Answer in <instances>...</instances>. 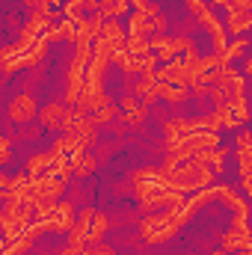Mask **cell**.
Segmentation results:
<instances>
[{"instance_id": "cell-1", "label": "cell", "mask_w": 252, "mask_h": 255, "mask_svg": "<svg viewBox=\"0 0 252 255\" xmlns=\"http://www.w3.org/2000/svg\"><path fill=\"white\" fill-rule=\"evenodd\" d=\"M133 187L139 196V208L142 211H157V208H172V205H181L184 196L175 193L166 181V169H139L133 172Z\"/></svg>"}, {"instance_id": "cell-2", "label": "cell", "mask_w": 252, "mask_h": 255, "mask_svg": "<svg viewBox=\"0 0 252 255\" xmlns=\"http://www.w3.org/2000/svg\"><path fill=\"white\" fill-rule=\"evenodd\" d=\"M166 181H169V187L175 193L184 196V193H196V190H202V187H208L214 181V169L208 163L196 160V157H187L178 166L166 169Z\"/></svg>"}, {"instance_id": "cell-3", "label": "cell", "mask_w": 252, "mask_h": 255, "mask_svg": "<svg viewBox=\"0 0 252 255\" xmlns=\"http://www.w3.org/2000/svg\"><path fill=\"white\" fill-rule=\"evenodd\" d=\"M71 226H74V205L71 202H54V205H45L36 211L27 232L36 238L42 232H68Z\"/></svg>"}, {"instance_id": "cell-4", "label": "cell", "mask_w": 252, "mask_h": 255, "mask_svg": "<svg viewBox=\"0 0 252 255\" xmlns=\"http://www.w3.org/2000/svg\"><path fill=\"white\" fill-rule=\"evenodd\" d=\"M181 223H184V217H181L178 205H172V208L163 211V214H148V217L139 223V235H142L145 244H163V241H169V238L178 235Z\"/></svg>"}, {"instance_id": "cell-5", "label": "cell", "mask_w": 252, "mask_h": 255, "mask_svg": "<svg viewBox=\"0 0 252 255\" xmlns=\"http://www.w3.org/2000/svg\"><path fill=\"white\" fill-rule=\"evenodd\" d=\"M27 175H33V178L51 175V178H60L65 184L71 178V166H68V157L57 154V151H45V154H33L27 160Z\"/></svg>"}, {"instance_id": "cell-6", "label": "cell", "mask_w": 252, "mask_h": 255, "mask_svg": "<svg viewBox=\"0 0 252 255\" xmlns=\"http://www.w3.org/2000/svg\"><path fill=\"white\" fill-rule=\"evenodd\" d=\"M80 116H83V113H80L77 107L65 104V101H54V104H48L45 110H39V122H42V125L51 128V130H63V133H68Z\"/></svg>"}, {"instance_id": "cell-7", "label": "cell", "mask_w": 252, "mask_h": 255, "mask_svg": "<svg viewBox=\"0 0 252 255\" xmlns=\"http://www.w3.org/2000/svg\"><path fill=\"white\" fill-rule=\"evenodd\" d=\"M148 48L157 60H172V57H181V54H190L196 51L193 39L187 36H178V39H169V36H151L148 39Z\"/></svg>"}, {"instance_id": "cell-8", "label": "cell", "mask_w": 252, "mask_h": 255, "mask_svg": "<svg viewBox=\"0 0 252 255\" xmlns=\"http://www.w3.org/2000/svg\"><path fill=\"white\" fill-rule=\"evenodd\" d=\"M235 148H238V160H241V187L250 196L252 193V133L250 130L238 133Z\"/></svg>"}, {"instance_id": "cell-9", "label": "cell", "mask_w": 252, "mask_h": 255, "mask_svg": "<svg viewBox=\"0 0 252 255\" xmlns=\"http://www.w3.org/2000/svg\"><path fill=\"white\" fill-rule=\"evenodd\" d=\"M116 63L122 65V71H125L127 77L130 74H151L154 71V65H157V57L148 51V54H127V51H122L119 57H116Z\"/></svg>"}, {"instance_id": "cell-10", "label": "cell", "mask_w": 252, "mask_h": 255, "mask_svg": "<svg viewBox=\"0 0 252 255\" xmlns=\"http://www.w3.org/2000/svg\"><path fill=\"white\" fill-rule=\"evenodd\" d=\"M190 9L196 12L199 24L211 30V36H214V45H217V51H226V27H223V24L217 21V15H214V12H211V9H208V6H205L202 0H199V3H193Z\"/></svg>"}, {"instance_id": "cell-11", "label": "cell", "mask_w": 252, "mask_h": 255, "mask_svg": "<svg viewBox=\"0 0 252 255\" xmlns=\"http://www.w3.org/2000/svg\"><path fill=\"white\" fill-rule=\"evenodd\" d=\"M39 116V104H36V98L30 95V92H21V95H15L12 101H9V119L12 122H33Z\"/></svg>"}, {"instance_id": "cell-12", "label": "cell", "mask_w": 252, "mask_h": 255, "mask_svg": "<svg viewBox=\"0 0 252 255\" xmlns=\"http://www.w3.org/2000/svg\"><path fill=\"white\" fill-rule=\"evenodd\" d=\"M98 39L104 42V45H110L113 48V54L119 57L122 51H125V39H127V33L122 30V24L116 21V18H104V24H101V33H98ZM116 63V60H113Z\"/></svg>"}, {"instance_id": "cell-13", "label": "cell", "mask_w": 252, "mask_h": 255, "mask_svg": "<svg viewBox=\"0 0 252 255\" xmlns=\"http://www.w3.org/2000/svg\"><path fill=\"white\" fill-rule=\"evenodd\" d=\"M247 247H250V229H247V223H235L223 235V253H235V250H247Z\"/></svg>"}, {"instance_id": "cell-14", "label": "cell", "mask_w": 252, "mask_h": 255, "mask_svg": "<svg viewBox=\"0 0 252 255\" xmlns=\"http://www.w3.org/2000/svg\"><path fill=\"white\" fill-rule=\"evenodd\" d=\"M166 142H172V139H178V136H187L193 130H205V122L202 119H169L166 125Z\"/></svg>"}, {"instance_id": "cell-15", "label": "cell", "mask_w": 252, "mask_h": 255, "mask_svg": "<svg viewBox=\"0 0 252 255\" xmlns=\"http://www.w3.org/2000/svg\"><path fill=\"white\" fill-rule=\"evenodd\" d=\"M68 166H71V175H89L95 169V157L86 148H80V151H74L68 157Z\"/></svg>"}, {"instance_id": "cell-16", "label": "cell", "mask_w": 252, "mask_h": 255, "mask_svg": "<svg viewBox=\"0 0 252 255\" xmlns=\"http://www.w3.org/2000/svg\"><path fill=\"white\" fill-rule=\"evenodd\" d=\"M95 128H98V125H95L89 116H80V119L74 122V128H71V133H74L83 145H92V142H95V136H98V130H95Z\"/></svg>"}, {"instance_id": "cell-17", "label": "cell", "mask_w": 252, "mask_h": 255, "mask_svg": "<svg viewBox=\"0 0 252 255\" xmlns=\"http://www.w3.org/2000/svg\"><path fill=\"white\" fill-rule=\"evenodd\" d=\"M193 157H196V160H202V163H208V166L214 169V175H220V172H223L226 151H220V148H202V151H196Z\"/></svg>"}, {"instance_id": "cell-18", "label": "cell", "mask_w": 252, "mask_h": 255, "mask_svg": "<svg viewBox=\"0 0 252 255\" xmlns=\"http://www.w3.org/2000/svg\"><path fill=\"white\" fill-rule=\"evenodd\" d=\"M45 39H48V42H74V21L63 18L60 24H54V27L45 33Z\"/></svg>"}, {"instance_id": "cell-19", "label": "cell", "mask_w": 252, "mask_h": 255, "mask_svg": "<svg viewBox=\"0 0 252 255\" xmlns=\"http://www.w3.org/2000/svg\"><path fill=\"white\" fill-rule=\"evenodd\" d=\"M80 148H86V145H83V142L68 130V133H63V136L57 139V145H54L51 151H57V154H63V157H71V154H74V151H80Z\"/></svg>"}, {"instance_id": "cell-20", "label": "cell", "mask_w": 252, "mask_h": 255, "mask_svg": "<svg viewBox=\"0 0 252 255\" xmlns=\"http://www.w3.org/2000/svg\"><path fill=\"white\" fill-rule=\"evenodd\" d=\"M110 229V217H104V214H98L95 211V217H92V223H89V235H86V244H98L101 241V235Z\"/></svg>"}, {"instance_id": "cell-21", "label": "cell", "mask_w": 252, "mask_h": 255, "mask_svg": "<svg viewBox=\"0 0 252 255\" xmlns=\"http://www.w3.org/2000/svg\"><path fill=\"white\" fill-rule=\"evenodd\" d=\"M190 95L187 86H172V83H160V98H166L169 104H184Z\"/></svg>"}, {"instance_id": "cell-22", "label": "cell", "mask_w": 252, "mask_h": 255, "mask_svg": "<svg viewBox=\"0 0 252 255\" xmlns=\"http://www.w3.org/2000/svg\"><path fill=\"white\" fill-rule=\"evenodd\" d=\"M252 24L250 12H232L229 9V33H247Z\"/></svg>"}, {"instance_id": "cell-23", "label": "cell", "mask_w": 252, "mask_h": 255, "mask_svg": "<svg viewBox=\"0 0 252 255\" xmlns=\"http://www.w3.org/2000/svg\"><path fill=\"white\" fill-rule=\"evenodd\" d=\"M125 51L127 54H148L151 48H148V39H145V36H133V33H127Z\"/></svg>"}, {"instance_id": "cell-24", "label": "cell", "mask_w": 252, "mask_h": 255, "mask_svg": "<svg viewBox=\"0 0 252 255\" xmlns=\"http://www.w3.org/2000/svg\"><path fill=\"white\" fill-rule=\"evenodd\" d=\"M113 116H119V107H116V104H110V101H107V104H104V107H101V110H95V113H92V116H89V119H92V122H95V125H104V122H110V119H113Z\"/></svg>"}, {"instance_id": "cell-25", "label": "cell", "mask_w": 252, "mask_h": 255, "mask_svg": "<svg viewBox=\"0 0 252 255\" xmlns=\"http://www.w3.org/2000/svg\"><path fill=\"white\" fill-rule=\"evenodd\" d=\"M145 113H148V104H142V101H139V104H136L133 110H125V122H127V125H133V128L142 125Z\"/></svg>"}, {"instance_id": "cell-26", "label": "cell", "mask_w": 252, "mask_h": 255, "mask_svg": "<svg viewBox=\"0 0 252 255\" xmlns=\"http://www.w3.org/2000/svg\"><path fill=\"white\" fill-rule=\"evenodd\" d=\"M247 51H250V39H238V42L226 45V54H229V60H235V57H244Z\"/></svg>"}, {"instance_id": "cell-27", "label": "cell", "mask_w": 252, "mask_h": 255, "mask_svg": "<svg viewBox=\"0 0 252 255\" xmlns=\"http://www.w3.org/2000/svg\"><path fill=\"white\" fill-rule=\"evenodd\" d=\"M226 9H232V12H250L252 0H226Z\"/></svg>"}, {"instance_id": "cell-28", "label": "cell", "mask_w": 252, "mask_h": 255, "mask_svg": "<svg viewBox=\"0 0 252 255\" xmlns=\"http://www.w3.org/2000/svg\"><path fill=\"white\" fill-rule=\"evenodd\" d=\"M83 255H116V250H110V247H92V250H83Z\"/></svg>"}, {"instance_id": "cell-29", "label": "cell", "mask_w": 252, "mask_h": 255, "mask_svg": "<svg viewBox=\"0 0 252 255\" xmlns=\"http://www.w3.org/2000/svg\"><path fill=\"white\" fill-rule=\"evenodd\" d=\"M24 3L36 12V9H51V3H54V0H24Z\"/></svg>"}, {"instance_id": "cell-30", "label": "cell", "mask_w": 252, "mask_h": 255, "mask_svg": "<svg viewBox=\"0 0 252 255\" xmlns=\"http://www.w3.org/2000/svg\"><path fill=\"white\" fill-rule=\"evenodd\" d=\"M60 255H83V247H74V244H68V247H65Z\"/></svg>"}, {"instance_id": "cell-31", "label": "cell", "mask_w": 252, "mask_h": 255, "mask_svg": "<svg viewBox=\"0 0 252 255\" xmlns=\"http://www.w3.org/2000/svg\"><path fill=\"white\" fill-rule=\"evenodd\" d=\"M208 255H226V253H223V250H217V253H208Z\"/></svg>"}]
</instances>
